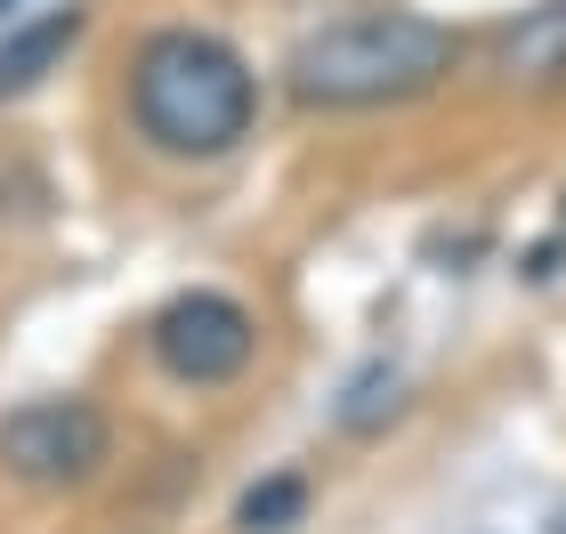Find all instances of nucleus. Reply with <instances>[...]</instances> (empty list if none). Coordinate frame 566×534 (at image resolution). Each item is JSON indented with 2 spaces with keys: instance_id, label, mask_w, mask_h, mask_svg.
<instances>
[{
  "instance_id": "obj_1",
  "label": "nucleus",
  "mask_w": 566,
  "mask_h": 534,
  "mask_svg": "<svg viewBox=\"0 0 566 534\" xmlns=\"http://www.w3.org/2000/svg\"><path fill=\"white\" fill-rule=\"evenodd\" d=\"M461 65V33L437 24L421 9H356L316 24L292 65H283V90L316 114H373V106H405V97H429L446 73Z\"/></svg>"
},
{
  "instance_id": "obj_8",
  "label": "nucleus",
  "mask_w": 566,
  "mask_h": 534,
  "mask_svg": "<svg viewBox=\"0 0 566 534\" xmlns=\"http://www.w3.org/2000/svg\"><path fill=\"white\" fill-rule=\"evenodd\" d=\"M380 405H397V373H389V365L356 373V389H348V405H340V421H348V429H373V421H380Z\"/></svg>"
},
{
  "instance_id": "obj_9",
  "label": "nucleus",
  "mask_w": 566,
  "mask_h": 534,
  "mask_svg": "<svg viewBox=\"0 0 566 534\" xmlns=\"http://www.w3.org/2000/svg\"><path fill=\"white\" fill-rule=\"evenodd\" d=\"M551 534H566V511H558V526H551Z\"/></svg>"
},
{
  "instance_id": "obj_3",
  "label": "nucleus",
  "mask_w": 566,
  "mask_h": 534,
  "mask_svg": "<svg viewBox=\"0 0 566 534\" xmlns=\"http://www.w3.org/2000/svg\"><path fill=\"white\" fill-rule=\"evenodd\" d=\"M154 341V365L170 380H187V389H219V380H235L251 365V348H260V316L243 308V300L227 292H178L163 316L146 324Z\"/></svg>"
},
{
  "instance_id": "obj_5",
  "label": "nucleus",
  "mask_w": 566,
  "mask_h": 534,
  "mask_svg": "<svg viewBox=\"0 0 566 534\" xmlns=\"http://www.w3.org/2000/svg\"><path fill=\"white\" fill-rule=\"evenodd\" d=\"M82 9H41V17H24V24H9V33H0V97H24V90H41L49 73L65 65V49L82 41Z\"/></svg>"
},
{
  "instance_id": "obj_10",
  "label": "nucleus",
  "mask_w": 566,
  "mask_h": 534,
  "mask_svg": "<svg viewBox=\"0 0 566 534\" xmlns=\"http://www.w3.org/2000/svg\"><path fill=\"white\" fill-rule=\"evenodd\" d=\"M0 9H17V0H0Z\"/></svg>"
},
{
  "instance_id": "obj_6",
  "label": "nucleus",
  "mask_w": 566,
  "mask_h": 534,
  "mask_svg": "<svg viewBox=\"0 0 566 534\" xmlns=\"http://www.w3.org/2000/svg\"><path fill=\"white\" fill-rule=\"evenodd\" d=\"M494 65L526 90L566 82V0H534L526 17H510L502 41H494Z\"/></svg>"
},
{
  "instance_id": "obj_2",
  "label": "nucleus",
  "mask_w": 566,
  "mask_h": 534,
  "mask_svg": "<svg viewBox=\"0 0 566 534\" xmlns=\"http://www.w3.org/2000/svg\"><path fill=\"white\" fill-rule=\"evenodd\" d=\"M130 114L146 146L178 163H211L251 138L260 122V73L243 65L235 41L202 33V24H163L130 57Z\"/></svg>"
},
{
  "instance_id": "obj_7",
  "label": "nucleus",
  "mask_w": 566,
  "mask_h": 534,
  "mask_svg": "<svg viewBox=\"0 0 566 534\" xmlns=\"http://www.w3.org/2000/svg\"><path fill=\"white\" fill-rule=\"evenodd\" d=\"M300 511H307V478L275 470V478H260V486L235 502V526L243 534H283V526H300Z\"/></svg>"
},
{
  "instance_id": "obj_4",
  "label": "nucleus",
  "mask_w": 566,
  "mask_h": 534,
  "mask_svg": "<svg viewBox=\"0 0 566 534\" xmlns=\"http://www.w3.org/2000/svg\"><path fill=\"white\" fill-rule=\"evenodd\" d=\"M0 462L24 486H82L106 462V413L90 397H24L0 413Z\"/></svg>"
}]
</instances>
